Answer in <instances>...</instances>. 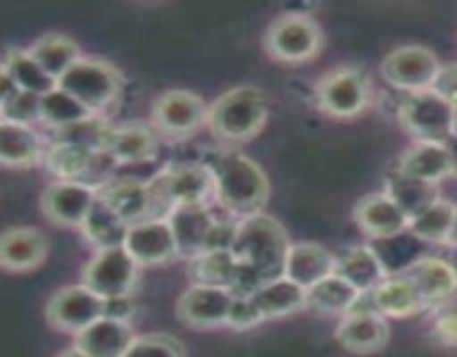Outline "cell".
Instances as JSON below:
<instances>
[{
    "instance_id": "1",
    "label": "cell",
    "mask_w": 457,
    "mask_h": 357,
    "mask_svg": "<svg viewBox=\"0 0 457 357\" xmlns=\"http://www.w3.org/2000/svg\"><path fill=\"white\" fill-rule=\"evenodd\" d=\"M290 241L286 228L266 212L241 219L232 253L239 259L235 295H253L266 281L284 275Z\"/></svg>"
},
{
    "instance_id": "2",
    "label": "cell",
    "mask_w": 457,
    "mask_h": 357,
    "mask_svg": "<svg viewBox=\"0 0 457 357\" xmlns=\"http://www.w3.org/2000/svg\"><path fill=\"white\" fill-rule=\"evenodd\" d=\"M205 163L212 170L214 199L228 214L241 221L263 212L270 195V183L266 172L248 154L221 150Z\"/></svg>"
},
{
    "instance_id": "3",
    "label": "cell",
    "mask_w": 457,
    "mask_h": 357,
    "mask_svg": "<svg viewBox=\"0 0 457 357\" xmlns=\"http://www.w3.org/2000/svg\"><path fill=\"white\" fill-rule=\"evenodd\" d=\"M268 120V101L254 85H239L223 92L210 105L208 125L223 143H244L262 132Z\"/></svg>"
},
{
    "instance_id": "4",
    "label": "cell",
    "mask_w": 457,
    "mask_h": 357,
    "mask_svg": "<svg viewBox=\"0 0 457 357\" xmlns=\"http://www.w3.org/2000/svg\"><path fill=\"white\" fill-rule=\"evenodd\" d=\"M154 217L170 214L177 205L208 203L214 196V177L208 163L165 165L150 181Z\"/></svg>"
},
{
    "instance_id": "5",
    "label": "cell",
    "mask_w": 457,
    "mask_h": 357,
    "mask_svg": "<svg viewBox=\"0 0 457 357\" xmlns=\"http://www.w3.org/2000/svg\"><path fill=\"white\" fill-rule=\"evenodd\" d=\"M58 87L83 103L94 114H101L120 94L123 74L112 62L83 56L58 79Z\"/></svg>"
},
{
    "instance_id": "6",
    "label": "cell",
    "mask_w": 457,
    "mask_h": 357,
    "mask_svg": "<svg viewBox=\"0 0 457 357\" xmlns=\"http://www.w3.org/2000/svg\"><path fill=\"white\" fill-rule=\"evenodd\" d=\"M317 105L335 119H353L369 107L373 89L370 79L361 67L342 65L326 71L315 87Z\"/></svg>"
},
{
    "instance_id": "7",
    "label": "cell",
    "mask_w": 457,
    "mask_h": 357,
    "mask_svg": "<svg viewBox=\"0 0 457 357\" xmlns=\"http://www.w3.org/2000/svg\"><path fill=\"white\" fill-rule=\"evenodd\" d=\"M321 27L308 13H281L266 31V49L277 61L284 62L311 61L321 49Z\"/></svg>"
},
{
    "instance_id": "8",
    "label": "cell",
    "mask_w": 457,
    "mask_h": 357,
    "mask_svg": "<svg viewBox=\"0 0 457 357\" xmlns=\"http://www.w3.org/2000/svg\"><path fill=\"white\" fill-rule=\"evenodd\" d=\"M138 268L125 245L96 250L83 268V284L103 299L125 297L137 286Z\"/></svg>"
},
{
    "instance_id": "9",
    "label": "cell",
    "mask_w": 457,
    "mask_h": 357,
    "mask_svg": "<svg viewBox=\"0 0 457 357\" xmlns=\"http://www.w3.org/2000/svg\"><path fill=\"white\" fill-rule=\"evenodd\" d=\"M455 107L433 89L406 94L400 103V120L418 141H446L453 137Z\"/></svg>"
},
{
    "instance_id": "10",
    "label": "cell",
    "mask_w": 457,
    "mask_h": 357,
    "mask_svg": "<svg viewBox=\"0 0 457 357\" xmlns=\"http://www.w3.org/2000/svg\"><path fill=\"white\" fill-rule=\"evenodd\" d=\"M440 70L437 56L424 45H402L382 61L384 80L404 94L431 89Z\"/></svg>"
},
{
    "instance_id": "11",
    "label": "cell",
    "mask_w": 457,
    "mask_h": 357,
    "mask_svg": "<svg viewBox=\"0 0 457 357\" xmlns=\"http://www.w3.org/2000/svg\"><path fill=\"white\" fill-rule=\"evenodd\" d=\"M45 315L54 328L79 335L105 315V299L98 297L85 284L62 286L49 297Z\"/></svg>"
},
{
    "instance_id": "12",
    "label": "cell",
    "mask_w": 457,
    "mask_h": 357,
    "mask_svg": "<svg viewBox=\"0 0 457 357\" xmlns=\"http://www.w3.org/2000/svg\"><path fill=\"white\" fill-rule=\"evenodd\" d=\"M210 105L187 89H168L152 105L154 128L170 137H187L199 125L208 123Z\"/></svg>"
},
{
    "instance_id": "13",
    "label": "cell",
    "mask_w": 457,
    "mask_h": 357,
    "mask_svg": "<svg viewBox=\"0 0 457 357\" xmlns=\"http://www.w3.org/2000/svg\"><path fill=\"white\" fill-rule=\"evenodd\" d=\"M235 293L217 286L192 284L177 302V315L192 328H221L230 320Z\"/></svg>"
},
{
    "instance_id": "14",
    "label": "cell",
    "mask_w": 457,
    "mask_h": 357,
    "mask_svg": "<svg viewBox=\"0 0 457 357\" xmlns=\"http://www.w3.org/2000/svg\"><path fill=\"white\" fill-rule=\"evenodd\" d=\"M98 190L83 181H54L40 196L43 214L61 228H80L96 201Z\"/></svg>"
},
{
    "instance_id": "15",
    "label": "cell",
    "mask_w": 457,
    "mask_h": 357,
    "mask_svg": "<svg viewBox=\"0 0 457 357\" xmlns=\"http://www.w3.org/2000/svg\"><path fill=\"white\" fill-rule=\"evenodd\" d=\"M125 248L138 266H161V263H170L181 257L168 217L145 219L129 226Z\"/></svg>"
},
{
    "instance_id": "16",
    "label": "cell",
    "mask_w": 457,
    "mask_h": 357,
    "mask_svg": "<svg viewBox=\"0 0 457 357\" xmlns=\"http://www.w3.org/2000/svg\"><path fill=\"white\" fill-rule=\"evenodd\" d=\"M355 223L375 241L393 239L409 232L411 219L388 192H373L357 201L353 210Z\"/></svg>"
},
{
    "instance_id": "17",
    "label": "cell",
    "mask_w": 457,
    "mask_h": 357,
    "mask_svg": "<svg viewBox=\"0 0 457 357\" xmlns=\"http://www.w3.org/2000/svg\"><path fill=\"white\" fill-rule=\"evenodd\" d=\"M395 168L420 181L440 186L446 177L457 172V154L446 141H418L404 150Z\"/></svg>"
},
{
    "instance_id": "18",
    "label": "cell",
    "mask_w": 457,
    "mask_h": 357,
    "mask_svg": "<svg viewBox=\"0 0 457 357\" xmlns=\"http://www.w3.org/2000/svg\"><path fill=\"white\" fill-rule=\"evenodd\" d=\"M413 281L427 308L442 306L457 295V270L451 262L440 257H420L397 272Z\"/></svg>"
},
{
    "instance_id": "19",
    "label": "cell",
    "mask_w": 457,
    "mask_h": 357,
    "mask_svg": "<svg viewBox=\"0 0 457 357\" xmlns=\"http://www.w3.org/2000/svg\"><path fill=\"white\" fill-rule=\"evenodd\" d=\"M335 339L355 355H373L391 339V324L379 312H351L342 317Z\"/></svg>"
},
{
    "instance_id": "20",
    "label": "cell",
    "mask_w": 457,
    "mask_h": 357,
    "mask_svg": "<svg viewBox=\"0 0 457 357\" xmlns=\"http://www.w3.org/2000/svg\"><path fill=\"white\" fill-rule=\"evenodd\" d=\"M98 196L123 219L128 226L154 217V196L150 183L132 181V178L114 177L105 186L98 187Z\"/></svg>"
},
{
    "instance_id": "21",
    "label": "cell",
    "mask_w": 457,
    "mask_h": 357,
    "mask_svg": "<svg viewBox=\"0 0 457 357\" xmlns=\"http://www.w3.org/2000/svg\"><path fill=\"white\" fill-rule=\"evenodd\" d=\"M49 241L38 228L13 226L3 232L0 239V263L12 272H27L45 262Z\"/></svg>"
},
{
    "instance_id": "22",
    "label": "cell",
    "mask_w": 457,
    "mask_h": 357,
    "mask_svg": "<svg viewBox=\"0 0 457 357\" xmlns=\"http://www.w3.org/2000/svg\"><path fill=\"white\" fill-rule=\"evenodd\" d=\"M168 221L172 226L174 237H177L181 257L192 259L205 250L217 217L208 208V203H190L172 208V212L168 214Z\"/></svg>"
},
{
    "instance_id": "23",
    "label": "cell",
    "mask_w": 457,
    "mask_h": 357,
    "mask_svg": "<svg viewBox=\"0 0 457 357\" xmlns=\"http://www.w3.org/2000/svg\"><path fill=\"white\" fill-rule=\"evenodd\" d=\"M137 339L129 321L112 320L103 315L87 328L76 335L74 346L87 353L89 357H125L128 348Z\"/></svg>"
},
{
    "instance_id": "24",
    "label": "cell",
    "mask_w": 457,
    "mask_h": 357,
    "mask_svg": "<svg viewBox=\"0 0 457 357\" xmlns=\"http://www.w3.org/2000/svg\"><path fill=\"white\" fill-rule=\"evenodd\" d=\"M335 266H337V254L330 253L326 245L315 241H299L290 244L284 275L308 290L324 277L333 275Z\"/></svg>"
},
{
    "instance_id": "25",
    "label": "cell",
    "mask_w": 457,
    "mask_h": 357,
    "mask_svg": "<svg viewBox=\"0 0 457 357\" xmlns=\"http://www.w3.org/2000/svg\"><path fill=\"white\" fill-rule=\"evenodd\" d=\"M335 272L339 277L355 286L360 293H369L382 284L388 275L386 266H384L382 257H379L378 248L369 244H355L351 248L342 250L337 254V266Z\"/></svg>"
},
{
    "instance_id": "26",
    "label": "cell",
    "mask_w": 457,
    "mask_h": 357,
    "mask_svg": "<svg viewBox=\"0 0 457 357\" xmlns=\"http://www.w3.org/2000/svg\"><path fill=\"white\" fill-rule=\"evenodd\" d=\"M45 159L43 138L34 125L0 120V161L4 168L25 170Z\"/></svg>"
},
{
    "instance_id": "27",
    "label": "cell",
    "mask_w": 457,
    "mask_h": 357,
    "mask_svg": "<svg viewBox=\"0 0 457 357\" xmlns=\"http://www.w3.org/2000/svg\"><path fill=\"white\" fill-rule=\"evenodd\" d=\"M373 306L379 315L388 317H411L427 308L422 295L415 288L413 281L404 275H391L375 290H370Z\"/></svg>"
},
{
    "instance_id": "28",
    "label": "cell",
    "mask_w": 457,
    "mask_h": 357,
    "mask_svg": "<svg viewBox=\"0 0 457 357\" xmlns=\"http://www.w3.org/2000/svg\"><path fill=\"white\" fill-rule=\"evenodd\" d=\"M250 297L254 299V303H257L266 320H277V317L293 315L302 308H308V290L303 286L295 284L286 275L266 281Z\"/></svg>"
},
{
    "instance_id": "29",
    "label": "cell",
    "mask_w": 457,
    "mask_h": 357,
    "mask_svg": "<svg viewBox=\"0 0 457 357\" xmlns=\"http://www.w3.org/2000/svg\"><path fill=\"white\" fill-rule=\"evenodd\" d=\"M187 275L192 284L217 286L235 293L239 279V259L232 250H205L187 259Z\"/></svg>"
},
{
    "instance_id": "30",
    "label": "cell",
    "mask_w": 457,
    "mask_h": 357,
    "mask_svg": "<svg viewBox=\"0 0 457 357\" xmlns=\"http://www.w3.org/2000/svg\"><path fill=\"white\" fill-rule=\"evenodd\" d=\"M156 150V137L147 125L143 123H128L120 128L112 129L110 143H107V152L114 156V161L120 165H137L154 161Z\"/></svg>"
},
{
    "instance_id": "31",
    "label": "cell",
    "mask_w": 457,
    "mask_h": 357,
    "mask_svg": "<svg viewBox=\"0 0 457 357\" xmlns=\"http://www.w3.org/2000/svg\"><path fill=\"white\" fill-rule=\"evenodd\" d=\"M94 156L96 152L83 150L71 143L52 141L49 147L45 150V168L56 177V181H92V170H94Z\"/></svg>"
},
{
    "instance_id": "32",
    "label": "cell",
    "mask_w": 457,
    "mask_h": 357,
    "mask_svg": "<svg viewBox=\"0 0 457 357\" xmlns=\"http://www.w3.org/2000/svg\"><path fill=\"white\" fill-rule=\"evenodd\" d=\"M3 74H7L18 87L36 96H47L58 87V80L40 67L29 49L9 47L3 56Z\"/></svg>"
},
{
    "instance_id": "33",
    "label": "cell",
    "mask_w": 457,
    "mask_h": 357,
    "mask_svg": "<svg viewBox=\"0 0 457 357\" xmlns=\"http://www.w3.org/2000/svg\"><path fill=\"white\" fill-rule=\"evenodd\" d=\"M129 226L101 199L96 196L92 210H89L87 219L80 226L85 241L92 244L96 250L103 248H116V245H125L128 239Z\"/></svg>"
},
{
    "instance_id": "34",
    "label": "cell",
    "mask_w": 457,
    "mask_h": 357,
    "mask_svg": "<svg viewBox=\"0 0 457 357\" xmlns=\"http://www.w3.org/2000/svg\"><path fill=\"white\" fill-rule=\"evenodd\" d=\"M360 290L348 284L337 272L324 277L315 286L308 288V308L324 315H342L346 317L353 311L355 302L360 299Z\"/></svg>"
},
{
    "instance_id": "35",
    "label": "cell",
    "mask_w": 457,
    "mask_h": 357,
    "mask_svg": "<svg viewBox=\"0 0 457 357\" xmlns=\"http://www.w3.org/2000/svg\"><path fill=\"white\" fill-rule=\"evenodd\" d=\"M386 192L395 199V203L409 214V219H413L415 214H420L424 208H428L433 201L440 199L437 186H431V183L409 177V174L402 172L400 168H393V172L388 174Z\"/></svg>"
},
{
    "instance_id": "36",
    "label": "cell",
    "mask_w": 457,
    "mask_h": 357,
    "mask_svg": "<svg viewBox=\"0 0 457 357\" xmlns=\"http://www.w3.org/2000/svg\"><path fill=\"white\" fill-rule=\"evenodd\" d=\"M31 56L40 62L45 71L54 79H61L74 62H79L80 49L70 36L65 34H45L29 47Z\"/></svg>"
},
{
    "instance_id": "37",
    "label": "cell",
    "mask_w": 457,
    "mask_h": 357,
    "mask_svg": "<svg viewBox=\"0 0 457 357\" xmlns=\"http://www.w3.org/2000/svg\"><path fill=\"white\" fill-rule=\"evenodd\" d=\"M455 208L457 205L440 196L428 208H424L422 212L411 219L409 232L415 239L428 241V244H446L451 237V230H453Z\"/></svg>"
},
{
    "instance_id": "38",
    "label": "cell",
    "mask_w": 457,
    "mask_h": 357,
    "mask_svg": "<svg viewBox=\"0 0 457 357\" xmlns=\"http://www.w3.org/2000/svg\"><path fill=\"white\" fill-rule=\"evenodd\" d=\"M0 79H3V85H0V120L22 125L40 123L43 96H36V94L21 89L3 71H0Z\"/></svg>"
},
{
    "instance_id": "39",
    "label": "cell",
    "mask_w": 457,
    "mask_h": 357,
    "mask_svg": "<svg viewBox=\"0 0 457 357\" xmlns=\"http://www.w3.org/2000/svg\"><path fill=\"white\" fill-rule=\"evenodd\" d=\"M112 129H114V125H112L110 120L103 119L101 114H92L83 120L65 125V128L54 129L52 141L71 143V145H79L89 152H103L107 150Z\"/></svg>"
},
{
    "instance_id": "40",
    "label": "cell",
    "mask_w": 457,
    "mask_h": 357,
    "mask_svg": "<svg viewBox=\"0 0 457 357\" xmlns=\"http://www.w3.org/2000/svg\"><path fill=\"white\" fill-rule=\"evenodd\" d=\"M92 114V110H87L83 103H79L74 96L62 92L61 87L43 96V103H40V123H47L52 129L65 128V125L83 120Z\"/></svg>"
},
{
    "instance_id": "41",
    "label": "cell",
    "mask_w": 457,
    "mask_h": 357,
    "mask_svg": "<svg viewBox=\"0 0 457 357\" xmlns=\"http://www.w3.org/2000/svg\"><path fill=\"white\" fill-rule=\"evenodd\" d=\"M125 357H186V348L172 335H137Z\"/></svg>"
},
{
    "instance_id": "42",
    "label": "cell",
    "mask_w": 457,
    "mask_h": 357,
    "mask_svg": "<svg viewBox=\"0 0 457 357\" xmlns=\"http://www.w3.org/2000/svg\"><path fill=\"white\" fill-rule=\"evenodd\" d=\"M262 321H266V317L262 315V311H259V306L254 303V299L250 297V295H235V303H232L228 326L237 330H248L259 326Z\"/></svg>"
},
{
    "instance_id": "43",
    "label": "cell",
    "mask_w": 457,
    "mask_h": 357,
    "mask_svg": "<svg viewBox=\"0 0 457 357\" xmlns=\"http://www.w3.org/2000/svg\"><path fill=\"white\" fill-rule=\"evenodd\" d=\"M433 335L446 346H457V299L437 306L436 321H433Z\"/></svg>"
},
{
    "instance_id": "44",
    "label": "cell",
    "mask_w": 457,
    "mask_h": 357,
    "mask_svg": "<svg viewBox=\"0 0 457 357\" xmlns=\"http://www.w3.org/2000/svg\"><path fill=\"white\" fill-rule=\"evenodd\" d=\"M433 92L449 101L451 105L457 107V62L442 65L440 74H437L436 83H433Z\"/></svg>"
},
{
    "instance_id": "45",
    "label": "cell",
    "mask_w": 457,
    "mask_h": 357,
    "mask_svg": "<svg viewBox=\"0 0 457 357\" xmlns=\"http://www.w3.org/2000/svg\"><path fill=\"white\" fill-rule=\"evenodd\" d=\"M132 315H134L132 295L105 299V317H112V320H120V321H129L132 320Z\"/></svg>"
},
{
    "instance_id": "46",
    "label": "cell",
    "mask_w": 457,
    "mask_h": 357,
    "mask_svg": "<svg viewBox=\"0 0 457 357\" xmlns=\"http://www.w3.org/2000/svg\"><path fill=\"white\" fill-rule=\"evenodd\" d=\"M58 357H89V355H87V353L80 351L79 346H71V348H67V351H62Z\"/></svg>"
},
{
    "instance_id": "47",
    "label": "cell",
    "mask_w": 457,
    "mask_h": 357,
    "mask_svg": "<svg viewBox=\"0 0 457 357\" xmlns=\"http://www.w3.org/2000/svg\"><path fill=\"white\" fill-rule=\"evenodd\" d=\"M446 245H453V248H457V208H455V221H453V230H451V237H449V241H446Z\"/></svg>"
},
{
    "instance_id": "48",
    "label": "cell",
    "mask_w": 457,
    "mask_h": 357,
    "mask_svg": "<svg viewBox=\"0 0 457 357\" xmlns=\"http://www.w3.org/2000/svg\"><path fill=\"white\" fill-rule=\"evenodd\" d=\"M453 138H457V107H455V119H453Z\"/></svg>"
}]
</instances>
